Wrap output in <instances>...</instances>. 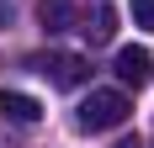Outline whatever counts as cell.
<instances>
[{"label":"cell","mask_w":154,"mask_h":148,"mask_svg":"<svg viewBox=\"0 0 154 148\" xmlns=\"http://www.w3.org/2000/svg\"><path fill=\"white\" fill-rule=\"evenodd\" d=\"M112 32H117V11H112V5H96L91 21H85V37H91V43H106Z\"/></svg>","instance_id":"8992f818"},{"label":"cell","mask_w":154,"mask_h":148,"mask_svg":"<svg viewBox=\"0 0 154 148\" xmlns=\"http://www.w3.org/2000/svg\"><path fill=\"white\" fill-rule=\"evenodd\" d=\"M32 69L43 74L48 85H59V90H75L91 79V64L80 58V53H64V48H48V53H37L32 58Z\"/></svg>","instance_id":"7a4b0ae2"},{"label":"cell","mask_w":154,"mask_h":148,"mask_svg":"<svg viewBox=\"0 0 154 148\" xmlns=\"http://www.w3.org/2000/svg\"><path fill=\"white\" fill-rule=\"evenodd\" d=\"M112 69H117V79H122V85L143 90V85L154 79V53H149V48H117Z\"/></svg>","instance_id":"3957f363"},{"label":"cell","mask_w":154,"mask_h":148,"mask_svg":"<svg viewBox=\"0 0 154 148\" xmlns=\"http://www.w3.org/2000/svg\"><path fill=\"white\" fill-rule=\"evenodd\" d=\"M133 27L154 32V0H133Z\"/></svg>","instance_id":"52a82bcc"},{"label":"cell","mask_w":154,"mask_h":148,"mask_svg":"<svg viewBox=\"0 0 154 148\" xmlns=\"http://www.w3.org/2000/svg\"><path fill=\"white\" fill-rule=\"evenodd\" d=\"M128 111H133V101H128L122 90H91L85 101H80L75 122L85 127V132H112V127H122Z\"/></svg>","instance_id":"6da1fadb"},{"label":"cell","mask_w":154,"mask_h":148,"mask_svg":"<svg viewBox=\"0 0 154 148\" xmlns=\"http://www.w3.org/2000/svg\"><path fill=\"white\" fill-rule=\"evenodd\" d=\"M0 111L11 122H21V127H32V122L43 117V106L32 101V95H21V90H0Z\"/></svg>","instance_id":"277c9868"},{"label":"cell","mask_w":154,"mask_h":148,"mask_svg":"<svg viewBox=\"0 0 154 148\" xmlns=\"http://www.w3.org/2000/svg\"><path fill=\"white\" fill-rule=\"evenodd\" d=\"M112 148H143V143H138V138H117Z\"/></svg>","instance_id":"9c48e42d"},{"label":"cell","mask_w":154,"mask_h":148,"mask_svg":"<svg viewBox=\"0 0 154 148\" xmlns=\"http://www.w3.org/2000/svg\"><path fill=\"white\" fill-rule=\"evenodd\" d=\"M37 16H43V32H64L75 21V0H37Z\"/></svg>","instance_id":"5b68a950"},{"label":"cell","mask_w":154,"mask_h":148,"mask_svg":"<svg viewBox=\"0 0 154 148\" xmlns=\"http://www.w3.org/2000/svg\"><path fill=\"white\" fill-rule=\"evenodd\" d=\"M16 16V0H0V21H11Z\"/></svg>","instance_id":"ba28073f"}]
</instances>
